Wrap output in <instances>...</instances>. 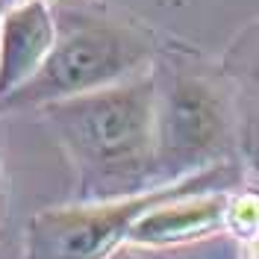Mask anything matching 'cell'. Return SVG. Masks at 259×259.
I'll return each mask as SVG.
<instances>
[{
  "label": "cell",
  "instance_id": "3",
  "mask_svg": "<svg viewBox=\"0 0 259 259\" xmlns=\"http://www.w3.org/2000/svg\"><path fill=\"white\" fill-rule=\"evenodd\" d=\"M230 171L227 165L200 168L192 177L168 183L150 192H130L103 200H85L80 206L45 209L32 215L27 227V256L24 259H106L127 239L130 227L147 209L159 206L177 194L221 189Z\"/></svg>",
  "mask_w": 259,
  "mask_h": 259
},
{
  "label": "cell",
  "instance_id": "9",
  "mask_svg": "<svg viewBox=\"0 0 259 259\" xmlns=\"http://www.w3.org/2000/svg\"><path fill=\"white\" fill-rule=\"evenodd\" d=\"M45 3H65V0H45Z\"/></svg>",
  "mask_w": 259,
  "mask_h": 259
},
{
  "label": "cell",
  "instance_id": "8",
  "mask_svg": "<svg viewBox=\"0 0 259 259\" xmlns=\"http://www.w3.org/2000/svg\"><path fill=\"white\" fill-rule=\"evenodd\" d=\"M106 259H133V256H130L127 250H115V253H109Z\"/></svg>",
  "mask_w": 259,
  "mask_h": 259
},
{
  "label": "cell",
  "instance_id": "4",
  "mask_svg": "<svg viewBox=\"0 0 259 259\" xmlns=\"http://www.w3.org/2000/svg\"><path fill=\"white\" fill-rule=\"evenodd\" d=\"M227 139V106L203 77L180 74L156 103V171H194Z\"/></svg>",
  "mask_w": 259,
  "mask_h": 259
},
{
  "label": "cell",
  "instance_id": "7",
  "mask_svg": "<svg viewBox=\"0 0 259 259\" xmlns=\"http://www.w3.org/2000/svg\"><path fill=\"white\" fill-rule=\"evenodd\" d=\"M15 3H18V0H0V21H3V15H6Z\"/></svg>",
  "mask_w": 259,
  "mask_h": 259
},
{
  "label": "cell",
  "instance_id": "5",
  "mask_svg": "<svg viewBox=\"0 0 259 259\" xmlns=\"http://www.w3.org/2000/svg\"><path fill=\"white\" fill-rule=\"evenodd\" d=\"M53 9L45 0H18L0 21V97L27 82L53 45Z\"/></svg>",
  "mask_w": 259,
  "mask_h": 259
},
{
  "label": "cell",
  "instance_id": "6",
  "mask_svg": "<svg viewBox=\"0 0 259 259\" xmlns=\"http://www.w3.org/2000/svg\"><path fill=\"white\" fill-rule=\"evenodd\" d=\"M227 194L218 189L206 192L177 194L162 200L159 206L147 209L136 224L130 227L127 239L136 244H171L186 242L192 236H203L224 221Z\"/></svg>",
  "mask_w": 259,
  "mask_h": 259
},
{
  "label": "cell",
  "instance_id": "1",
  "mask_svg": "<svg viewBox=\"0 0 259 259\" xmlns=\"http://www.w3.org/2000/svg\"><path fill=\"white\" fill-rule=\"evenodd\" d=\"M156 77L133 74L41 106L80 168L85 200L130 194L156 171Z\"/></svg>",
  "mask_w": 259,
  "mask_h": 259
},
{
  "label": "cell",
  "instance_id": "2",
  "mask_svg": "<svg viewBox=\"0 0 259 259\" xmlns=\"http://www.w3.org/2000/svg\"><path fill=\"white\" fill-rule=\"evenodd\" d=\"M45 62L27 82L0 97V106H45L133 77L150 59V38L112 18L62 9Z\"/></svg>",
  "mask_w": 259,
  "mask_h": 259
}]
</instances>
